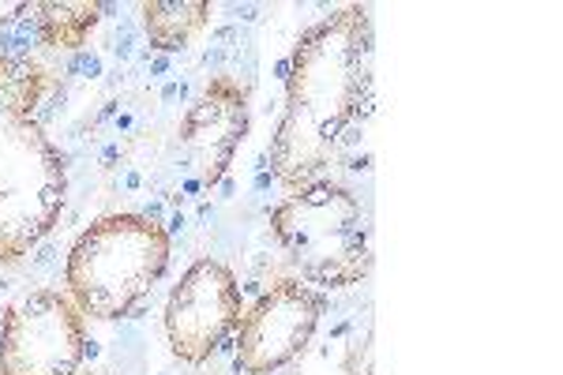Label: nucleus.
<instances>
[{
    "instance_id": "1",
    "label": "nucleus",
    "mask_w": 563,
    "mask_h": 375,
    "mask_svg": "<svg viewBox=\"0 0 563 375\" xmlns=\"http://www.w3.org/2000/svg\"><path fill=\"white\" fill-rule=\"evenodd\" d=\"M372 79V15L339 8L308 26L286 68V109L271 140V173L286 188L312 185L339 154Z\"/></svg>"
},
{
    "instance_id": "2",
    "label": "nucleus",
    "mask_w": 563,
    "mask_h": 375,
    "mask_svg": "<svg viewBox=\"0 0 563 375\" xmlns=\"http://www.w3.org/2000/svg\"><path fill=\"white\" fill-rule=\"evenodd\" d=\"M45 71L0 53V263L38 249L60 222L68 169L38 121Z\"/></svg>"
},
{
    "instance_id": "3",
    "label": "nucleus",
    "mask_w": 563,
    "mask_h": 375,
    "mask_svg": "<svg viewBox=\"0 0 563 375\" xmlns=\"http://www.w3.org/2000/svg\"><path fill=\"white\" fill-rule=\"evenodd\" d=\"M169 267V236L143 214H106L68 252V297L90 319L132 316Z\"/></svg>"
},
{
    "instance_id": "4",
    "label": "nucleus",
    "mask_w": 563,
    "mask_h": 375,
    "mask_svg": "<svg viewBox=\"0 0 563 375\" xmlns=\"http://www.w3.org/2000/svg\"><path fill=\"white\" fill-rule=\"evenodd\" d=\"M271 230L305 282L350 289L372 274L368 218L357 196L331 180H312L271 210Z\"/></svg>"
},
{
    "instance_id": "5",
    "label": "nucleus",
    "mask_w": 563,
    "mask_h": 375,
    "mask_svg": "<svg viewBox=\"0 0 563 375\" xmlns=\"http://www.w3.org/2000/svg\"><path fill=\"white\" fill-rule=\"evenodd\" d=\"M84 356V312L65 293H26L4 312V323H0V375H76Z\"/></svg>"
},
{
    "instance_id": "6",
    "label": "nucleus",
    "mask_w": 563,
    "mask_h": 375,
    "mask_svg": "<svg viewBox=\"0 0 563 375\" xmlns=\"http://www.w3.org/2000/svg\"><path fill=\"white\" fill-rule=\"evenodd\" d=\"M241 289L230 267L218 260H196L180 274L166 305V338L174 356L203 364L218 353L225 334L241 323Z\"/></svg>"
},
{
    "instance_id": "7",
    "label": "nucleus",
    "mask_w": 563,
    "mask_h": 375,
    "mask_svg": "<svg viewBox=\"0 0 563 375\" xmlns=\"http://www.w3.org/2000/svg\"><path fill=\"white\" fill-rule=\"evenodd\" d=\"M323 316V300L294 278L275 282L249 312L238 331V368L244 375H275L305 353Z\"/></svg>"
},
{
    "instance_id": "8",
    "label": "nucleus",
    "mask_w": 563,
    "mask_h": 375,
    "mask_svg": "<svg viewBox=\"0 0 563 375\" xmlns=\"http://www.w3.org/2000/svg\"><path fill=\"white\" fill-rule=\"evenodd\" d=\"M249 124V87L233 76H214L177 128L180 154L192 166L196 185L214 188L225 177Z\"/></svg>"
},
{
    "instance_id": "9",
    "label": "nucleus",
    "mask_w": 563,
    "mask_h": 375,
    "mask_svg": "<svg viewBox=\"0 0 563 375\" xmlns=\"http://www.w3.org/2000/svg\"><path fill=\"white\" fill-rule=\"evenodd\" d=\"M211 23L207 0H151L143 4V31L154 49L180 53L196 42V34Z\"/></svg>"
},
{
    "instance_id": "10",
    "label": "nucleus",
    "mask_w": 563,
    "mask_h": 375,
    "mask_svg": "<svg viewBox=\"0 0 563 375\" xmlns=\"http://www.w3.org/2000/svg\"><path fill=\"white\" fill-rule=\"evenodd\" d=\"M31 12L38 15V38L49 49H79L102 20V4L95 0H45Z\"/></svg>"
},
{
    "instance_id": "11",
    "label": "nucleus",
    "mask_w": 563,
    "mask_h": 375,
    "mask_svg": "<svg viewBox=\"0 0 563 375\" xmlns=\"http://www.w3.org/2000/svg\"><path fill=\"white\" fill-rule=\"evenodd\" d=\"M95 375H109V372H95Z\"/></svg>"
}]
</instances>
